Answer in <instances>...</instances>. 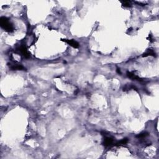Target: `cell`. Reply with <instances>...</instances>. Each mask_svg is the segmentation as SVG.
<instances>
[{
  "label": "cell",
  "mask_w": 159,
  "mask_h": 159,
  "mask_svg": "<svg viewBox=\"0 0 159 159\" xmlns=\"http://www.w3.org/2000/svg\"><path fill=\"white\" fill-rule=\"evenodd\" d=\"M10 68H11L12 70H25L24 67L23 66H22L21 65H19V64H14V65H12L10 66Z\"/></svg>",
  "instance_id": "obj_6"
},
{
  "label": "cell",
  "mask_w": 159,
  "mask_h": 159,
  "mask_svg": "<svg viewBox=\"0 0 159 159\" xmlns=\"http://www.w3.org/2000/svg\"><path fill=\"white\" fill-rule=\"evenodd\" d=\"M149 133L147 132H143L140 133V134H139V135H137V138H144V137H147V136H149Z\"/></svg>",
  "instance_id": "obj_10"
},
{
  "label": "cell",
  "mask_w": 159,
  "mask_h": 159,
  "mask_svg": "<svg viewBox=\"0 0 159 159\" xmlns=\"http://www.w3.org/2000/svg\"><path fill=\"white\" fill-rule=\"evenodd\" d=\"M117 72H118L119 74H121V72L120 69H119V68H117Z\"/></svg>",
  "instance_id": "obj_11"
},
{
  "label": "cell",
  "mask_w": 159,
  "mask_h": 159,
  "mask_svg": "<svg viewBox=\"0 0 159 159\" xmlns=\"http://www.w3.org/2000/svg\"><path fill=\"white\" fill-rule=\"evenodd\" d=\"M127 76H128V78L132 79V80H137L139 81V82H142L143 81V80H142L140 78H139L138 76H137V75H135L134 73H132V72H127Z\"/></svg>",
  "instance_id": "obj_4"
},
{
  "label": "cell",
  "mask_w": 159,
  "mask_h": 159,
  "mask_svg": "<svg viewBox=\"0 0 159 159\" xmlns=\"http://www.w3.org/2000/svg\"><path fill=\"white\" fill-rule=\"evenodd\" d=\"M156 56V54H155V52L154 51V50H150V49H149V50H148L145 53H144V54H143L142 57H147V56Z\"/></svg>",
  "instance_id": "obj_7"
},
{
  "label": "cell",
  "mask_w": 159,
  "mask_h": 159,
  "mask_svg": "<svg viewBox=\"0 0 159 159\" xmlns=\"http://www.w3.org/2000/svg\"><path fill=\"white\" fill-rule=\"evenodd\" d=\"M62 40L66 42L70 46L74 47V48H78L79 46H80V45H79V44L77 42L74 40L73 39H72V40H69V39H62Z\"/></svg>",
  "instance_id": "obj_3"
},
{
  "label": "cell",
  "mask_w": 159,
  "mask_h": 159,
  "mask_svg": "<svg viewBox=\"0 0 159 159\" xmlns=\"http://www.w3.org/2000/svg\"><path fill=\"white\" fill-rule=\"evenodd\" d=\"M0 26L3 29L8 32H13L14 30V27L13 24L6 17H1L0 18Z\"/></svg>",
  "instance_id": "obj_1"
},
{
  "label": "cell",
  "mask_w": 159,
  "mask_h": 159,
  "mask_svg": "<svg viewBox=\"0 0 159 159\" xmlns=\"http://www.w3.org/2000/svg\"><path fill=\"white\" fill-rule=\"evenodd\" d=\"M128 142V139L127 138L123 139L122 140L119 141L118 142L116 143V145H124V144H126Z\"/></svg>",
  "instance_id": "obj_9"
},
{
  "label": "cell",
  "mask_w": 159,
  "mask_h": 159,
  "mask_svg": "<svg viewBox=\"0 0 159 159\" xmlns=\"http://www.w3.org/2000/svg\"><path fill=\"white\" fill-rule=\"evenodd\" d=\"M122 4L124 6V7L130 8L132 6L131 1H121Z\"/></svg>",
  "instance_id": "obj_8"
},
{
  "label": "cell",
  "mask_w": 159,
  "mask_h": 159,
  "mask_svg": "<svg viewBox=\"0 0 159 159\" xmlns=\"http://www.w3.org/2000/svg\"><path fill=\"white\" fill-rule=\"evenodd\" d=\"M17 50H18L19 53L21 54V56H23L24 58H28L30 57V53L28 51L26 47L25 46L21 45L20 47H19L17 48Z\"/></svg>",
  "instance_id": "obj_2"
},
{
  "label": "cell",
  "mask_w": 159,
  "mask_h": 159,
  "mask_svg": "<svg viewBox=\"0 0 159 159\" xmlns=\"http://www.w3.org/2000/svg\"><path fill=\"white\" fill-rule=\"evenodd\" d=\"M114 143V139L113 138L111 137H105L104 139L103 145L106 147L110 146Z\"/></svg>",
  "instance_id": "obj_5"
}]
</instances>
